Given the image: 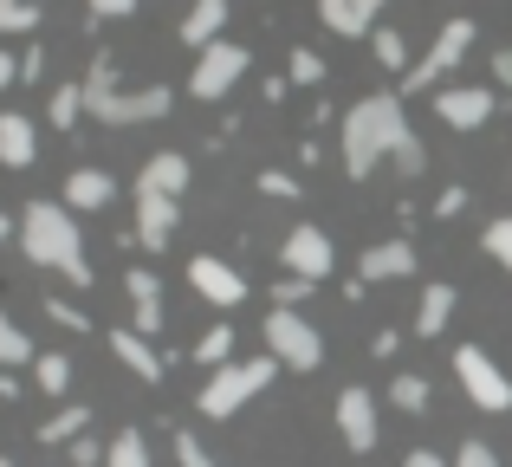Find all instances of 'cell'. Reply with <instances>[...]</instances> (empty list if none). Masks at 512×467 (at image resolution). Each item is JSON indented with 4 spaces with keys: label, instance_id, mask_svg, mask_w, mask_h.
<instances>
[{
    "label": "cell",
    "instance_id": "cell-1",
    "mask_svg": "<svg viewBox=\"0 0 512 467\" xmlns=\"http://www.w3.org/2000/svg\"><path fill=\"white\" fill-rule=\"evenodd\" d=\"M376 163H396L402 176H422V163H428L422 137L409 130L402 98H389V91H370V98H357L344 111V176L363 182Z\"/></svg>",
    "mask_w": 512,
    "mask_h": 467
},
{
    "label": "cell",
    "instance_id": "cell-2",
    "mask_svg": "<svg viewBox=\"0 0 512 467\" xmlns=\"http://www.w3.org/2000/svg\"><path fill=\"white\" fill-rule=\"evenodd\" d=\"M20 247L33 266H52L65 286H91V260H85V234H78L72 208L59 202H26L20 208Z\"/></svg>",
    "mask_w": 512,
    "mask_h": 467
},
{
    "label": "cell",
    "instance_id": "cell-3",
    "mask_svg": "<svg viewBox=\"0 0 512 467\" xmlns=\"http://www.w3.org/2000/svg\"><path fill=\"white\" fill-rule=\"evenodd\" d=\"M273 377H279L273 357H253V364H221L208 383H201L195 409H201L208 422H227V416H240V409H247V403H253V396H260Z\"/></svg>",
    "mask_w": 512,
    "mask_h": 467
},
{
    "label": "cell",
    "instance_id": "cell-4",
    "mask_svg": "<svg viewBox=\"0 0 512 467\" xmlns=\"http://www.w3.org/2000/svg\"><path fill=\"white\" fill-rule=\"evenodd\" d=\"M266 357H273L279 370H318L325 364V338H318V325L305 312H266Z\"/></svg>",
    "mask_w": 512,
    "mask_h": 467
},
{
    "label": "cell",
    "instance_id": "cell-5",
    "mask_svg": "<svg viewBox=\"0 0 512 467\" xmlns=\"http://www.w3.org/2000/svg\"><path fill=\"white\" fill-rule=\"evenodd\" d=\"M467 46H474V20H467V13H454V20H448V26L435 33V46H428L422 59H409V72H402V85H409V91H435L441 78H448L454 65L467 59Z\"/></svg>",
    "mask_w": 512,
    "mask_h": 467
},
{
    "label": "cell",
    "instance_id": "cell-6",
    "mask_svg": "<svg viewBox=\"0 0 512 467\" xmlns=\"http://www.w3.org/2000/svg\"><path fill=\"white\" fill-rule=\"evenodd\" d=\"M247 65H253V52H247V46H234V39H214V46H201V52H195L188 91H195L201 104H214V98H227V91L247 78Z\"/></svg>",
    "mask_w": 512,
    "mask_h": 467
},
{
    "label": "cell",
    "instance_id": "cell-7",
    "mask_svg": "<svg viewBox=\"0 0 512 467\" xmlns=\"http://www.w3.org/2000/svg\"><path fill=\"white\" fill-rule=\"evenodd\" d=\"M454 377H461V390L474 396V409H493V416L512 409V377L480 351V344H461V351H454Z\"/></svg>",
    "mask_w": 512,
    "mask_h": 467
},
{
    "label": "cell",
    "instance_id": "cell-8",
    "mask_svg": "<svg viewBox=\"0 0 512 467\" xmlns=\"http://www.w3.org/2000/svg\"><path fill=\"white\" fill-rule=\"evenodd\" d=\"M279 266H286L292 279H305V286H318V279H331V266H338V247H331L325 228L299 221V228L279 240Z\"/></svg>",
    "mask_w": 512,
    "mask_h": 467
},
{
    "label": "cell",
    "instance_id": "cell-9",
    "mask_svg": "<svg viewBox=\"0 0 512 467\" xmlns=\"http://www.w3.org/2000/svg\"><path fill=\"white\" fill-rule=\"evenodd\" d=\"M169 104H175L169 85H150V91H111V104H104V111H91V117H98V124H111V130H130V124H156V117H169Z\"/></svg>",
    "mask_w": 512,
    "mask_h": 467
},
{
    "label": "cell",
    "instance_id": "cell-10",
    "mask_svg": "<svg viewBox=\"0 0 512 467\" xmlns=\"http://www.w3.org/2000/svg\"><path fill=\"white\" fill-rule=\"evenodd\" d=\"M338 435H344L350 455H370L376 448V396L363 383H344L338 390Z\"/></svg>",
    "mask_w": 512,
    "mask_h": 467
},
{
    "label": "cell",
    "instance_id": "cell-11",
    "mask_svg": "<svg viewBox=\"0 0 512 467\" xmlns=\"http://www.w3.org/2000/svg\"><path fill=\"white\" fill-rule=\"evenodd\" d=\"M493 111H500V104H493L487 85H441V91H435V117H441L448 130H480Z\"/></svg>",
    "mask_w": 512,
    "mask_h": 467
},
{
    "label": "cell",
    "instance_id": "cell-12",
    "mask_svg": "<svg viewBox=\"0 0 512 467\" xmlns=\"http://www.w3.org/2000/svg\"><path fill=\"white\" fill-rule=\"evenodd\" d=\"M188 286H195L208 305H240V299H247V279H240V266L214 260V253H195V260H188Z\"/></svg>",
    "mask_w": 512,
    "mask_h": 467
},
{
    "label": "cell",
    "instance_id": "cell-13",
    "mask_svg": "<svg viewBox=\"0 0 512 467\" xmlns=\"http://www.w3.org/2000/svg\"><path fill=\"white\" fill-rule=\"evenodd\" d=\"M409 273H415L409 240H376V247H363V260H357V286H383V279H409Z\"/></svg>",
    "mask_w": 512,
    "mask_h": 467
},
{
    "label": "cell",
    "instance_id": "cell-14",
    "mask_svg": "<svg viewBox=\"0 0 512 467\" xmlns=\"http://www.w3.org/2000/svg\"><path fill=\"white\" fill-rule=\"evenodd\" d=\"M182 189H188V156L182 150H156L150 163L137 169V195H163V202H175Z\"/></svg>",
    "mask_w": 512,
    "mask_h": 467
},
{
    "label": "cell",
    "instance_id": "cell-15",
    "mask_svg": "<svg viewBox=\"0 0 512 467\" xmlns=\"http://www.w3.org/2000/svg\"><path fill=\"white\" fill-rule=\"evenodd\" d=\"M111 357H117V364H124L137 383H163V357H156V344L137 338L130 325H111Z\"/></svg>",
    "mask_w": 512,
    "mask_h": 467
},
{
    "label": "cell",
    "instance_id": "cell-16",
    "mask_svg": "<svg viewBox=\"0 0 512 467\" xmlns=\"http://www.w3.org/2000/svg\"><path fill=\"white\" fill-rule=\"evenodd\" d=\"M117 202V176H111V169H72V176H65V195H59V208H72V215H78V208H111Z\"/></svg>",
    "mask_w": 512,
    "mask_h": 467
},
{
    "label": "cell",
    "instance_id": "cell-17",
    "mask_svg": "<svg viewBox=\"0 0 512 467\" xmlns=\"http://www.w3.org/2000/svg\"><path fill=\"white\" fill-rule=\"evenodd\" d=\"M175 221H182V208L163 202V195H137V247L163 253L175 240Z\"/></svg>",
    "mask_w": 512,
    "mask_h": 467
},
{
    "label": "cell",
    "instance_id": "cell-18",
    "mask_svg": "<svg viewBox=\"0 0 512 467\" xmlns=\"http://www.w3.org/2000/svg\"><path fill=\"white\" fill-rule=\"evenodd\" d=\"M33 156H39L33 124H26L20 111H0V163L7 169H33Z\"/></svg>",
    "mask_w": 512,
    "mask_h": 467
},
{
    "label": "cell",
    "instance_id": "cell-19",
    "mask_svg": "<svg viewBox=\"0 0 512 467\" xmlns=\"http://www.w3.org/2000/svg\"><path fill=\"white\" fill-rule=\"evenodd\" d=\"M227 7H234V0H195V7L182 13V39L188 46H214V39H221V26H227Z\"/></svg>",
    "mask_w": 512,
    "mask_h": 467
},
{
    "label": "cell",
    "instance_id": "cell-20",
    "mask_svg": "<svg viewBox=\"0 0 512 467\" xmlns=\"http://www.w3.org/2000/svg\"><path fill=\"white\" fill-rule=\"evenodd\" d=\"M454 286L448 279H435V286H422V305H415V331H422V338H441V331H448V318H454Z\"/></svg>",
    "mask_w": 512,
    "mask_h": 467
},
{
    "label": "cell",
    "instance_id": "cell-21",
    "mask_svg": "<svg viewBox=\"0 0 512 467\" xmlns=\"http://www.w3.org/2000/svg\"><path fill=\"white\" fill-rule=\"evenodd\" d=\"M318 20H325L331 33H344V39H363L376 13L363 7V0H318Z\"/></svg>",
    "mask_w": 512,
    "mask_h": 467
},
{
    "label": "cell",
    "instance_id": "cell-22",
    "mask_svg": "<svg viewBox=\"0 0 512 467\" xmlns=\"http://www.w3.org/2000/svg\"><path fill=\"white\" fill-rule=\"evenodd\" d=\"M46 117L59 130H72L78 117H85V85H78V78H59V85H52V98H46Z\"/></svg>",
    "mask_w": 512,
    "mask_h": 467
},
{
    "label": "cell",
    "instance_id": "cell-23",
    "mask_svg": "<svg viewBox=\"0 0 512 467\" xmlns=\"http://www.w3.org/2000/svg\"><path fill=\"white\" fill-rule=\"evenodd\" d=\"M85 422H91V409H85V403H65L59 416H46V422H39V442H46V448L78 442V435H85Z\"/></svg>",
    "mask_w": 512,
    "mask_h": 467
},
{
    "label": "cell",
    "instance_id": "cell-24",
    "mask_svg": "<svg viewBox=\"0 0 512 467\" xmlns=\"http://www.w3.org/2000/svg\"><path fill=\"white\" fill-rule=\"evenodd\" d=\"M104 467H150V442H143V429H117L111 442H104Z\"/></svg>",
    "mask_w": 512,
    "mask_h": 467
},
{
    "label": "cell",
    "instance_id": "cell-25",
    "mask_svg": "<svg viewBox=\"0 0 512 467\" xmlns=\"http://www.w3.org/2000/svg\"><path fill=\"white\" fill-rule=\"evenodd\" d=\"M195 364H208V370H221V364H234V325H208L195 338Z\"/></svg>",
    "mask_w": 512,
    "mask_h": 467
},
{
    "label": "cell",
    "instance_id": "cell-26",
    "mask_svg": "<svg viewBox=\"0 0 512 467\" xmlns=\"http://www.w3.org/2000/svg\"><path fill=\"white\" fill-rule=\"evenodd\" d=\"M370 52H376V65H383V72H409V39H402L396 26H376V33H370Z\"/></svg>",
    "mask_w": 512,
    "mask_h": 467
},
{
    "label": "cell",
    "instance_id": "cell-27",
    "mask_svg": "<svg viewBox=\"0 0 512 467\" xmlns=\"http://www.w3.org/2000/svg\"><path fill=\"white\" fill-rule=\"evenodd\" d=\"M428 396H435V390H428V377H415V370H402V377L389 383V403H396L402 416H422V409H428Z\"/></svg>",
    "mask_w": 512,
    "mask_h": 467
},
{
    "label": "cell",
    "instance_id": "cell-28",
    "mask_svg": "<svg viewBox=\"0 0 512 467\" xmlns=\"http://www.w3.org/2000/svg\"><path fill=\"white\" fill-rule=\"evenodd\" d=\"M33 383L46 396H65V390H72V357H59V351H52V357H33Z\"/></svg>",
    "mask_w": 512,
    "mask_h": 467
},
{
    "label": "cell",
    "instance_id": "cell-29",
    "mask_svg": "<svg viewBox=\"0 0 512 467\" xmlns=\"http://www.w3.org/2000/svg\"><path fill=\"white\" fill-rule=\"evenodd\" d=\"M33 357H39V351H33V338H26V331L13 325L7 312H0V364L13 370V364H33Z\"/></svg>",
    "mask_w": 512,
    "mask_h": 467
},
{
    "label": "cell",
    "instance_id": "cell-30",
    "mask_svg": "<svg viewBox=\"0 0 512 467\" xmlns=\"http://www.w3.org/2000/svg\"><path fill=\"white\" fill-rule=\"evenodd\" d=\"M286 85H325V59H318L312 46H292V59H286Z\"/></svg>",
    "mask_w": 512,
    "mask_h": 467
},
{
    "label": "cell",
    "instance_id": "cell-31",
    "mask_svg": "<svg viewBox=\"0 0 512 467\" xmlns=\"http://www.w3.org/2000/svg\"><path fill=\"white\" fill-rule=\"evenodd\" d=\"M124 292H130V305H163V279H156L150 266H130V273H124Z\"/></svg>",
    "mask_w": 512,
    "mask_h": 467
},
{
    "label": "cell",
    "instance_id": "cell-32",
    "mask_svg": "<svg viewBox=\"0 0 512 467\" xmlns=\"http://www.w3.org/2000/svg\"><path fill=\"white\" fill-rule=\"evenodd\" d=\"M169 448H175V461H182V467H221V461L208 455V442H201L195 429H175V442H169Z\"/></svg>",
    "mask_w": 512,
    "mask_h": 467
},
{
    "label": "cell",
    "instance_id": "cell-33",
    "mask_svg": "<svg viewBox=\"0 0 512 467\" xmlns=\"http://www.w3.org/2000/svg\"><path fill=\"white\" fill-rule=\"evenodd\" d=\"M33 26H39L33 0H0V33H33Z\"/></svg>",
    "mask_w": 512,
    "mask_h": 467
},
{
    "label": "cell",
    "instance_id": "cell-34",
    "mask_svg": "<svg viewBox=\"0 0 512 467\" xmlns=\"http://www.w3.org/2000/svg\"><path fill=\"white\" fill-rule=\"evenodd\" d=\"M480 247H487V253H493V260H500V266H506V273H512V215H500V221H493V228H487V234H480Z\"/></svg>",
    "mask_w": 512,
    "mask_h": 467
},
{
    "label": "cell",
    "instance_id": "cell-35",
    "mask_svg": "<svg viewBox=\"0 0 512 467\" xmlns=\"http://www.w3.org/2000/svg\"><path fill=\"white\" fill-rule=\"evenodd\" d=\"M260 195H279V202H299V176H286V169H260Z\"/></svg>",
    "mask_w": 512,
    "mask_h": 467
},
{
    "label": "cell",
    "instance_id": "cell-36",
    "mask_svg": "<svg viewBox=\"0 0 512 467\" xmlns=\"http://www.w3.org/2000/svg\"><path fill=\"white\" fill-rule=\"evenodd\" d=\"M65 455H72V467H104V442L78 435V442H65Z\"/></svg>",
    "mask_w": 512,
    "mask_h": 467
},
{
    "label": "cell",
    "instance_id": "cell-37",
    "mask_svg": "<svg viewBox=\"0 0 512 467\" xmlns=\"http://www.w3.org/2000/svg\"><path fill=\"white\" fill-rule=\"evenodd\" d=\"M454 467H500V455H493L487 442H461L454 448Z\"/></svg>",
    "mask_w": 512,
    "mask_h": 467
},
{
    "label": "cell",
    "instance_id": "cell-38",
    "mask_svg": "<svg viewBox=\"0 0 512 467\" xmlns=\"http://www.w3.org/2000/svg\"><path fill=\"white\" fill-rule=\"evenodd\" d=\"M46 318H52V325H65V331H85L91 325V318L78 312V305H65V299H46Z\"/></svg>",
    "mask_w": 512,
    "mask_h": 467
},
{
    "label": "cell",
    "instance_id": "cell-39",
    "mask_svg": "<svg viewBox=\"0 0 512 467\" xmlns=\"http://www.w3.org/2000/svg\"><path fill=\"white\" fill-rule=\"evenodd\" d=\"M273 299H279V312H292V305H299V299H312V286H305V279H279V286H273Z\"/></svg>",
    "mask_w": 512,
    "mask_h": 467
},
{
    "label": "cell",
    "instance_id": "cell-40",
    "mask_svg": "<svg viewBox=\"0 0 512 467\" xmlns=\"http://www.w3.org/2000/svg\"><path fill=\"white\" fill-rule=\"evenodd\" d=\"M461 208H467V189H441V202H435V215H441V221H454Z\"/></svg>",
    "mask_w": 512,
    "mask_h": 467
},
{
    "label": "cell",
    "instance_id": "cell-41",
    "mask_svg": "<svg viewBox=\"0 0 512 467\" xmlns=\"http://www.w3.org/2000/svg\"><path fill=\"white\" fill-rule=\"evenodd\" d=\"M91 13L98 20H124V13H137V0H91Z\"/></svg>",
    "mask_w": 512,
    "mask_h": 467
},
{
    "label": "cell",
    "instance_id": "cell-42",
    "mask_svg": "<svg viewBox=\"0 0 512 467\" xmlns=\"http://www.w3.org/2000/svg\"><path fill=\"white\" fill-rule=\"evenodd\" d=\"M493 78H500V91L512 98V52H493Z\"/></svg>",
    "mask_w": 512,
    "mask_h": 467
},
{
    "label": "cell",
    "instance_id": "cell-43",
    "mask_svg": "<svg viewBox=\"0 0 512 467\" xmlns=\"http://www.w3.org/2000/svg\"><path fill=\"white\" fill-rule=\"evenodd\" d=\"M402 467H448V461H441L435 448H409V461H402Z\"/></svg>",
    "mask_w": 512,
    "mask_h": 467
},
{
    "label": "cell",
    "instance_id": "cell-44",
    "mask_svg": "<svg viewBox=\"0 0 512 467\" xmlns=\"http://www.w3.org/2000/svg\"><path fill=\"white\" fill-rule=\"evenodd\" d=\"M13 78H20V59H13V52H7V46H0V91H7V85H13Z\"/></svg>",
    "mask_w": 512,
    "mask_h": 467
},
{
    "label": "cell",
    "instance_id": "cell-45",
    "mask_svg": "<svg viewBox=\"0 0 512 467\" xmlns=\"http://www.w3.org/2000/svg\"><path fill=\"white\" fill-rule=\"evenodd\" d=\"M46 72V52H20V78H39Z\"/></svg>",
    "mask_w": 512,
    "mask_h": 467
},
{
    "label": "cell",
    "instance_id": "cell-46",
    "mask_svg": "<svg viewBox=\"0 0 512 467\" xmlns=\"http://www.w3.org/2000/svg\"><path fill=\"white\" fill-rule=\"evenodd\" d=\"M13 396H20V377H13V370H0V403H13Z\"/></svg>",
    "mask_w": 512,
    "mask_h": 467
},
{
    "label": "cell",
    "instance_id": "cell-47",
    "mask_svg": "<svg viewBox=\"0 0 512 467\" xmlns=\"http://www.w3.org/2000/svg\"><path fill=\"white\" fill-rule=\"evenodd\" d=\"M363 7H370V13H376V7H383V0H363Z\"/></svg>",
    "mask_w": 512,
    "mask_h": 467
},
{
    "label": "cell",
    "instance_id": "cell-48",
    "mask_svg": "<svg viewBox=\"0 0 512 467\" xmlns=\"http://www.w3.org/2000/svg\"><path fill=\"white\" fill-rule=\"evenodd\" d=\"M0 240H7V215H0Z\"/></svg>",
    "mask_w": 512,
    "mask_h": 467
},
{
    "label": "cell",
    "instance_id": "cell-49",
    "mask_svg": "<svg viewBox=\"0 0 512 467\" xmlns=\"http://www.w3.org/2000/svg\"><path fill=\"white\" fill-rule=\"evenodd\" d=\"M0 467H13V461H7V455H0Z\"/></svg>",
    "mask_w": 512,
    "mask_h": 467
}]
</instances>
